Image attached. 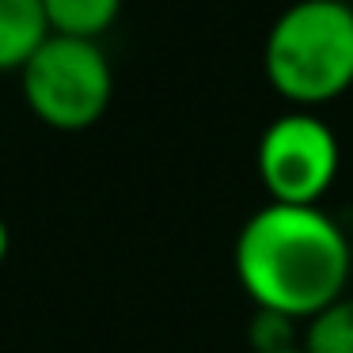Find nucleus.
<instances>
[{
	"mask_svg": "<svg viewBox=\"0 0 353 353\" xmlns=\"http://www.w3.org/2000/svg\"><path fill=\"white\" fill-rule=\"evenodd\" d=\"M8 247H12V232H8V224H4V216H0V262H4Z\"/></svg>",
	"mask_w": 353,
	"mask_h": 353,
	"instance_id": "9",
	"label": "nucleus"
},
{
	"mask_svg": "<svg viewBox=\"0 0 353 353\" xmlns=\"http://www.w3.org/2000/svg\"><path fill=\"white\" fill-rule=\"evenodd\" d=\"M254 353H307V350L292 342V345H281V350H254Z\"/></svg>",
	"mask_w": 353,
	"mask_h": 353,
	"instance_id": "10",
	"label": "nucleus"
},
{
	"mask_svg": "<svg viewBox=\"0 0 353 353\" xmlns=\"http://www.w3.org/2000/svg\"><path fill=\"white\" fill-rule=\"evenodd\" d=\"M50 19V34L99 39L122 12V0H42Z\"/></svg>",
	"mask_w": 353,
	"mask_h": 353,
	"instance_id": "6",
	"label": "nucleus"
},
{
	"mask_svg": "<svg viewBox=\"0 0 353 353\" xmlns=\"http://www.w3.org/2000/svg\"><path fill=\"white\" fill-rule=\"evenodd\" d=\"M266 77L292 103H327L353 84V4L292 0L262 42Z\"/></svg>",
	"mask_w": 353,
	"mask_h": 353,
	"instance_id": "2",
	"label": "nucleus"
},
{
	"mask_svg": "<svg viewBox=\"0 0 353 353\" xmlns=\"http://www.w3.org/2000/svg\"><path fill=\"white\" fill-rule=\"evenodd\" d=\"M46 39L50 19L42 0H0V69H23Z\"/></svg>",
	"mask_w": 353,
	"mask_h": 353,
	"instance_id": "5",
	"label": "nucleus"
},
{
	"mask_svg": "<svg viewBox=\"0 0 353 353\" xmlns=\"http://www.w3.org/2000/svg\"><path fill=\"white\" fill-rule=\"evenodd\" d=\"M19 84L42 122L57 130H84L114 95V69L95 39L50 34L19 69Z\"/></svg>",
	"mask_w": 353,
	"mask_h": 353,
	"instance_id": "3",
	"label": "nucleus"
},
{
	"mask_svg": "<svg viewBox=\"0 0 353 353\" xmlns=\"http://www.w3.org/2000/svg\"><path fill=\"white\" fill-rule=\"evenodd\" d=\"M251 345L254 350H281V345H292V319L259 307V315H254V323H251Z\"/></svg>",
	"mask_w": 353,
	"mask_h": 353,
	"instance_id": "8",
	"label": "nucleus"
},
{
	"mask_svg": "<svg viewBox=\"0 0 353 353\" xmlns=\"http://www.w3.org/2000/svg\"><path fill=\"white\" fill-rule=\"evenodd\" d=\"M338 137L319 114L296 107L277 114L259 137V179L270 201L319 205L338 175Z\"/></svg>",
	"mask_w": 353,
	"mask_h": 353,
	"instance_id": "4",
	"label": "nucleus"
},
{
	"mask_svg": "<svg viewBox=\"0 0 353 353\" xmlns=\"http://www.w3.org/2000/svg\"><path fill=\"white\" fill-rule=\"evenodd\" d=\"M232 262L259 307L312 319L345 292L353 247L327 209L266 201L239 224Z\"/></svg>",
	"mask_w": 353,
	"mask_h": 353,
	"instance_id": "1",
	"label": "nucleus"
},
{
	"mask_svg": "<svg viewBox=\"0 0 353 353\" xmlns=\"http://www.w3.org/2000/svg\"><path fill=\"white\" fill-rule=\"evenodd\" d=\"M304 345L307 353H353V296L342 292L330 300L323 312H315L304 327Z\"/></svg>",
	"mask_w": 353,
	"mask_h": 353,
	"instance_id": "7",
	"label": "nucleus"
}]
</instances>
